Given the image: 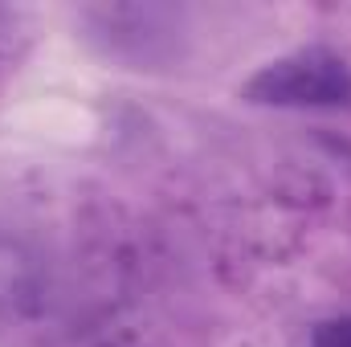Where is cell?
Instances as JSON below:
<instances>
[{"label": "cell", "instance_id": "3", "mask_svg": "<svg viewBox=\"0 0 351 347\" xmlns=\"http://www.w3.org/2000/svg\"><path fill=\"white\" fill-rule=\"evenodd\" d=\"M37 298H41V265H37V258L25 246L0 237V319H12V315L29 311Z\"/></svg>", "mask_w": 351, "mask_h": 347}, {"label": "cell", "instance_id": "1", "mask_svg": "<svg viewBox=\"0 0 351 347\" xmlns=\"http://www.w3.org/2000/svg\"><path fill=\"white\" fill-rule=\"evenodd\" d=\"M241 98L278 110H335L351 106V66L327 45H302L258 66Z\"/></svg>", "mask_w": 351, "mask_h": 347}, {"label": "cell", "instance_id": "4", "mask_svg": "<svg viewBox=\"0 0 351 347\" xmlns=\"http://www.w3.org/2000/svg\"><path fill=\"white\" fill-rule=\"evenodd\" d=\"M306 347H351V315L339 319H327L311 331V344Z\"/></svg>", "mask_w": 351, "mask_h": 347}, {"label": "cell", "instance_id": "2", "mask_svg": "<svg viewBox=\"0 0 351 347\" xmlns=\"http://www.w3.org/2000/svg\"><path fill=\"white\" fill-rule=\"evenodd\" d=\"M90 41L119 62L156 66L176 49V12L152 4H114V8H86Z\"/></svg>", "mask_w": 351, "mask_h": 347}]
</instances>
